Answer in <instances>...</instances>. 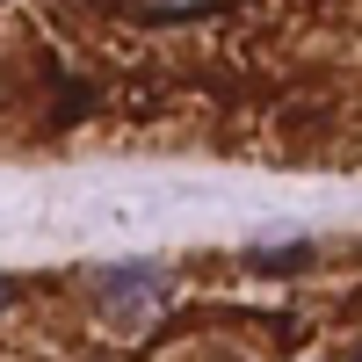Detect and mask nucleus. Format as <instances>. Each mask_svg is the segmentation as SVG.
<instances>
[{
  "label": "nucleus",
  "mask_w": 362,
  "mask_h": 362,
  "mask_svg": "<svg viewBox=\"0 0 362 362\" xmlns=\"http://www.w3.org/2000/svg\"><path fill=\"white\" fill-rule=\"evenodd\" d=\"M312 261V247H254L247 254V268H261V276H290V268H305Z\"/></svg>",
  "instance_id": "1"
},
{
  "label": "nucleus",
  "mask_w": 362,
  "mask_h": 362,
  "mask_svg": "<svg viewBox=\"0 0 362 362\" xmlns=\"http://www.w3.org/2000/svg\"><path fill=\"white\" fill-rule=\"evenodd\" d=\"M8 305H15V283H8V276H0V312H8Z\"/></svg>",
  "instance_id": "2"
}]
</instances>
